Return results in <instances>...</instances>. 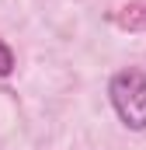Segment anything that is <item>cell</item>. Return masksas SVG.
<instances>
[{
  "mask_svg": "<svg viewBox=\"0 0 146 150\" xmlns=\"http://www.w3.org/2000/svg\"><path fill=\"white\" fill-rule=\"evenodd\" d=\"M115 25L122 32H146V0H129L115 11Z\"/></svg>",
  "mask_w": 146,
  "mask_h": 150,
  "instance_id": "7a4b0ae2",
  "label": "cell"
},
{
  "mask_svg": "<svg viewBox=\"0 0 146 150\" xmlns=\"http://www.w3.org/2000/svg\"><path fill=\"white\" fill-rule=\"evenodd\" d=\"M111 105L129 129H146V74L143 70H118L108 84Z\"/></svg>",
  "mask_w": 146,
  "mask_h": 150,
  "instance_id": "6da1fadb",
  "label": "cell"
},
{
  "mask_svg": "<svg viewBox=\"0 0 146 150\" xmlns=\"http://www.w3.org/2000/svg\"><path fill=\"white\" fill-rule=\"evenodd\" d=\"M14 70V52H11V45L0 38V77H7Z\"/></svg>",
  "mask_w": 146,
  "mask_h": 150,
  "instance_id": "3957f363",
  "label": "cell"
}]
</instances>
